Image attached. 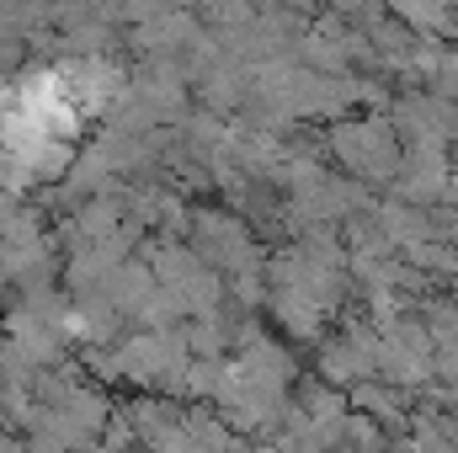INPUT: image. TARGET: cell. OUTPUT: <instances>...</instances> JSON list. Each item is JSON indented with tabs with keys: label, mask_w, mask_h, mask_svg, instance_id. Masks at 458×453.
<instances>
[{
	"label": "cell",
	"mask_w": 458,
	"mask_h": 453,
	"mask_svg": "<svg viewBox=\"0 0 458 453\" xmlns=\"http://www.w3.org/2000/svg\"><path fill=\"white\" fill-rule=\"evenodd\" d=\"M59 113H70V86H64V81H59V91H54L43 107H32L38 123H54ZM70 117H75V113H70ZM38 155H43V160H54V155L64 160V150H54V133H48V128H38V139H32V144H21V155H11V166H16V160L27 166V160H38Z\"/></svg>",
	"instance_id": "cell-1"
}]
</instances>
